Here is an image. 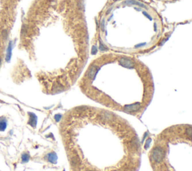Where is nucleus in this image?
<instances>
[{
    "instance_id": "f257e3e1",
    "label": "nucleus",
    "mask_w": 192,
    "mask_h": 171,
    "mask_svg": "<svg viewBox=\"0 0 192 171\" xmlns=\"http://www.w3.org/2000/svg\"><path fill=\"white\" fill-rule=\"evenodd\" d=\"M31 15L33 32L44 33L51 56L66 59L76 79L89 52L84 0H41Z\"/></svg>"
},
{
    "instance_id": "f03ea898",
    "label": "nucleus",
    "mask_w": 192,
    "mask_h": 171,
    "mask_svg": "<svg viewBox=\"0 0 192 171\" xmlns=\"http://www.w3.org/2000/svg\"><path fill=\"white\" fill-rule=\"evenodd\" d=\"M162 18L153 8L136 0L116 2L99 20L102 44L117 53L146 52L162 42Z\"/></svg>"
},
{
    "instance_id": "7ed1b4c3",
    "label": "nucleus",
    "mask_w": 192,
    "mask_h": 171,
    "mask_svg": "<svg viewBox=\"0 0 192 171\" xmlns=\"http://www.w3.org/2000/svg\"><path fill=\"white\" fill-rule=\"evenodd\" d=\"M164 155H165V151L161 146L154 147L151 152V159L155 163H160L162 162Z\"/></svg>"
},
{
    "instance_id": "20e7f679",
    "label": "nucleus",
    "mask_w": 192,
    "mask_h": 171,
    "mask_svg": "<svg viewBox=\"0 0 192 171\" xmlns=\"http://www.w3.org/2000/svg\"><path fill=\"white\" fill-rule=\"evenodd\" d=\"M29 122H28V123H29L32 127L35 128V126H36L37 124V116L35 115V114H32V113H29Z\"/></svg>"
},
{
    "instance_id": "39448f33",
    "label": "nucleus",
    "mask_w": 192,
    "mask_h": 171,
    "mask_svg": "<svg viewBox=\"0 0 192 171\" xmlns=\"http://www.w3.org/2000/svg\"><path fill=\"white\" fill-rule=\"evenodd\" d=\"M12 48H13V47H12V42H10L8 46V49H7V52H6L5 60L7 62H10V60H11V58Z\"/></svg>"
},
{
    "instance_id": "423d86ee",
    "label": "nucleus",
    "mask_w": 192,
    "mask_h": 171,
    "mask_svg": "<svg viewBox=\"0 0 192 171\" xmlns=\"http://www.w3.org/2000/svg\"><path fill=\"white\" fill-rule=\"evenodd\" d=\"M7 128V119L5 116L0 117V131H4Z\"/></svg>"
},
{
    "instance_id": "0eeeda50",
    "label": "nucleus",
    "mask_w": 192,
    "mask_h": 171,
    "mask_svg": "<svg viewBox=\"0 0 192 171\" xmlns=\"http://www.w3.org/2000/svg\"><path fill=\"white\" fill-rule=\"evenodd\" d=\"M47 160L50 163L55 164L56 163V161H57V155L55 152H52V153H49L47 155Z\"/></svg>"
},
{
    "instance_id": "6e6552de",
    "label": "nucleus",
    "mask_w": 192,
    "mask_h": 171,
    "mask_svg": "<svg viewBox=\"0 0 192 171\" xmlns=\"http://www.w3.org/2000/svg\"><path fill=\"white\" fill-rule=\"evenodd\" d=\"M131 146H132V149H138L139 147H140V143H139V141L137 137H135L132 139V141H131Z\"/></svg>"
},
{
    "instance_id": "1a4fd4ad",
    "label": "nucleus",
    "mask_w": 192,
    "mask_h": 171,
    "mask_svg": "<svg viewBox=\"0 0 192 171\" xmlns=\"http://www.w3.org/2000/svg\"><path fill=\"white\" fill-rule=\"evenodd\" d=\"M79 162H80V159L78 158V156L77 155H74L71 158V165H73V166L78 165Z\"/></svg>"
},
{
    "instance_id": "9d476101",
    "label": "nucleus",
    "mask_w": 192,
    "mask_h": 171,
    "mask_svg": "<svg viewBox=\"0 0 192 171\" xmlns=\"http://www.w3.org/2000/svg\"><path fill=\"white\" fill-rule=\"evenodd\" d=\"M29 158H30V155L29 153H23L21 156L22 163H26V162H29Z\"/></svg>"
},
{
    "instance_id": "9b49d317",
    "label": "nucleus",
    "mask_w": 192,
    "mask_h": 171,
    "mask_svg": "<svg viewBox=\"0 0 192 171\" xmlns=\"http://www.w3.org/2000/svg\"><path fill=\"white\" fill-rule=\"evenodd\" d=\"M150 142H151V139H148V140L146 141V144H145V149H148L149 148V146Z\"/></svg>"
},
{
    "instance_id": "f8f14e48",
    "label": "nucleus",
    "mask_w": 192,
    "mask_h": 171,
    "mask_svg": "<svg viewBox=\"0 0 192 171\" xmlns=\"http://www.w3.org/2000/svg\"><path fill=\"white\" fill-rule=\"evenodd\" d=\"M1 65H2V59L0 57V67H1Z\"/></svg>"
},
{
    "instance_id": "ddd939ff",
    "label": "nucleus",
    "mask_w": 192,
    "mask_h": 171,
    "mask_svg": "<svg viewBox=\"0 0 192 171\" xmlns=\"http://www.w3.org/2000/svg\"><path fill=\"white\" fill-rule=\"evenodd\" d=\"M89 171H95V170H89Z\"/></svg>"
},
{
    "instance_id": "4468645a",
    "label": "nucleus",
    "mask_w": 192,
    "mask_h": 171,
    "mask_svg": "<svg viewBox=\"0 0 192 171\" xmlns=\"http://www.w3.org/2000/svg\"><path fill=\"white\" fill-rule=\"evenodd\" d=\"M63 171H65V170H63Z\"/></svg>"
}]
</instances>
